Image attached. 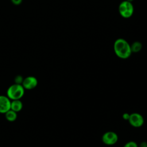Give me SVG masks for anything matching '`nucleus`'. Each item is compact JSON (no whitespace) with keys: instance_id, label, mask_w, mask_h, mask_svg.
<instances>
[{"instance_id":"nucleus-1","label":"nucleus","mask_w":147,"mask_h":147,"mask_svg":"<svg viewBox=\"0 0 147 147\" xmlns=\"http://www.w3.org/2000/svg\"><path fill=\"white\" fill-rule=\"evenodd\" d=\"M113 48L116 56L122 59H128L132 53L129 43L122 38H119L114 41Z\"/></svg>"},{"instance_id":"nucleus-2","label":"nucleus","mask_w":147,"mask_h":147,"mask_svg":"<svg viewBox=\"0 0 147 147\" xmlns=\"http://www.w3.org/2000/svg\"><path fill=\"white\" fill-rule=\"evenodd\" d=\"M25 88L22 84H14L11 85L7 90V96L11 100L20 99L24 95Z\"/></svg>"},{"instance_id":"nucleus-3","label":"nucleus","mask_w":147,"mask_h":147,"mask_svg":"<svg viewBox=\"0 0 147 147\" xmlns=\"http://www.w3.org/2000/svg\"><path fill=\"white\" fill-rule=\"evenodd\" d=\"M118 11L121 16L124 18H129L134 13V6L132 2L125 0L120 3L118 6Z\"/></svg>"},{"instance_id":"nucleus-4","label":"nucleus","mask_w":147,"mask_h":147,"mask_svg":"<svg viewBox=\"0 0 147 147\" xmlns=\"http://www.w3.org/2000/svg\"><path fill=\"white\" fill-rule=\"evenodd\" d=\"M130 125L136 128L141 127L144 123V118L143 116L138 113H133L130 114V117L128 120Z\"/></svg>"},{"instance_id":"nucleus-5","label":"nucleus","mask_w":147,"mask_h":147,"mask_svg":"<svg viewBox=\"0 0 147 147\" xmlns=\"http://www.w3.org/2000/svg\"><path fill=\"white\" fill-rule=\"evenodd\" d=\"M118 140L117 134L112 131L105 132L102 136V141L103 144L107 145H113Z\"/></svg>"},{"instance_id":"nucleus-6","label":"nucleus","mask_w":147,"mask_h":147,"mask_svg":"<svg viewBox=\"0 0 147 147\" xmlns=\"http://www.w3.org/2000/svg\"><path fill=\"white\" fill-rule=\"evenodd\" d=\"M38 84L37 79L32 76H28L23 79L22 85L25 89L32 90Z\"/></svg>"},{"instance_id":"nucleus-7","label":"nucleus","mask_w":147,"mask_h":147,"mask_svg":"<svg viewBox=\"0 0 147 147\" xmlns=\"http://www.w3.org/2000/svg\"><path fill=\"white\" fill-rule=\"evenodd\" d=\"M10 105L11 102L7 96L0 95V113L5 114L10 110Z\"/></svg>"},{"instance_id":"nucleus-8","label":"nucleus","mask_w":147,"mask_h":147,"mask_svg":"<svg viewBox=\"0 0 147 147\" xmlns=\"http://www.w3.org/2000/svg\"><path fill=\"white\" fill-rule=\"evenodd\" d=\"M22 107H23L22 103L20 99L13 100L12 102H11L10 109L16 113L21 111L22 109Z\"/></svg>"},{"instance_id":"nucleus-9","label":"nucleus","mask_w":147,"mask_h":147,"mask_svg":"<svg viewBox=\"0 0 147 147\" xmlns=\"http://www.w3.org/2000/svg\"><path fill=\"white\" fill-rule=\"evenodd\" d=\"M142 43L138 41H134L130 45L131 51L132 53L139 52L142 49Z\"/></svg>"},{"instance_id":"nucleus-10","label":"nucleus","mask_w":147,"mask_h":147,"mask_svg":"<svg viewBox=\"0 0 147 147\" xmlns=\"http://www.w3.org/2000/svg\"><path fill=\"white\" fill-rule=\"evenodd\" d=\"M5 117L8 121L13 122L17 119V114L16 112L10 109L5 113Z\"/></svg>"},{"instance_id":"nucleus-11","label":"nucleus","mask_w":147,"mask_h":147,"mask_svg":"<svg viewBox=\"0 0 147 147\" xmlns=\"http://www.w3.org/2000/svg\"><path fill=\"white\" fill-rule=\"evenodd\" d=\"M123 147H138V145L135 141H130L126 142Z\"/></svg>"},{"instance_id":"nucleus-12","label":"nucleus","mask_w":147,"mask_h":147,"mask_svg":"<svg viewBox=\"0 0 147 147\" xmlns=\"http://www.w3.org/2000/svg\"><path fill=\"white\" fill-rule=\"evenodd\" d=\"M22 81H23V79L21 76H17V78H16V84H20L21 83H22Z\"/></svg>"},{"instance_id":"nucleus-13","label":"nucleus","mask_w":147,"mask_h":147,"mask_svg":"<svg viewBox=\"0 0 147 147\" xmlns=\"http://www.w3.org/2000/svg\"><path fill=\"white\" fill-rule=\"evenodd\" d=\"M129 117H130V114L129 113H125L122 114V118L124 119V120H127L128 121L129 119Z\"/></svg>"},{"instance_id":"nucleus-14","label":"nucleus","mask_w":147,"mask_h":147,"mask_svg":"<svg viewBox=\"0 0 147 147\" xmlns=\"http://www.w3.org/2000/svg\"><path fill=\"white\" fill-rule=\"evenodd\" d=\"M12 3L16 5H20L22 1V0H11Z\"/></svg>"},{"instance_id":"nucleus-15","label":"nucleus","mask_w":147,"mask_h":147,"mask_svg":"<svg viewBox=\"0 0 147 147\" xmlns=\"http://www.w3.org/2000/svg\"><path fill=\"white\" fill-rule=\"evenodd\" d=\"M139 147H147V142L142 141L140 143Z\"/></svg>"},{"instance_id":"nucleus-16","label":"nucleus","mask_w":147,"mask_h":147,"mask_svg":"<svg viewBox=\"0 0 147 147\" xmlns=\"http://www.w3.org/2000/svg\"><path fill=\"white\" fill-rule=\"evenodd\" d=\"M126 1H129V2H132L134 0H126Z\"/></svg>"}]
</instances>
